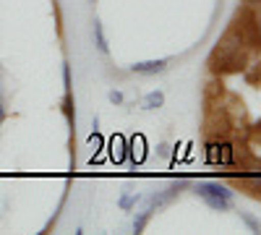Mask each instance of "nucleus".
I'll return each instance as SVG.
<instances>
[{
    "label": "nucleus",
    "mask_w": 261,
    "mask_h": 235,
    "mask_svg": "<svg viewBox=\"0 0 261 235\" xmlns=\"http://www.w3.org/2000/svg\"><path fill=\"white\" fill-rule=\"evenodd\" d=\"M251 47L243 42L241 32H238L235 27H230L222 39L217 42V47L212 50L209 55V71L212 76L217 79H225V76H232V73H243L248 68V63H251Z\"/></svg>",
    "instance_id": "1"
},
{
    "label": "nucleus",
    "mask_w": 261,
    "mask_h": 235,
    "mask_svg": "<svg viewBox=\"0 0 261 235\" xmlns=\"http://www.w3.org/2000/svg\"><path fill=\"white\" fill-rule=\"evenodd\" d=\"M193 194L204 199L206 206H212L214 212H230L235 204V194L232 188H227L225 183H217V180H199L193 183Z\"/></svg>",
    "instance_id": "2"
},
{
    "label": "nucleus",
    "mask_w": 261,
    "mask_h": 235,
    "mask_svg": "<svg viewBox=\"0 0 261 235\" xmlns=\"http://www.w3.org/2000/svg\"><path fill=\"white\" fill-rule=\"evenodd\" d=\"M238 32H241L243 42L251 50H261V11L253 6H243V11L238 13L235 24Z\"/></svg>",
    "instance_id": "3"
},
{
    "label": "nucleus",
    "mask_w": 261,
    "mask_h": 235,
    "mask_svg": "<svg viewBox=\"0 0 261 235\" xmlns=\"http://www.w3.org/2000/svg\"><path fill=\"white\" fill-rule=\"evenodd\" d=\"M170 68V60L167 58H160V60H141V63H134L130 71L139 73V76H157V73H165Z\"/></svg>",
    "instance_id": "4"
},
{
    "label": "nucleus",
    "mask_w": 261,
    "mask_h": 235,
    "mask_svg": "<svg viewBox=\"0 0 261 235\" xmlns=\"http://www.w3.org/2000/svg\"><path fill=\"white\" fill-rule=\"evenodd\" d=\"M162 105H165V92H160V89H154V92H149V94L141 97V108L144 110H160Z\"/></svg>",
    "instance_id": "5"
},
{
    "label": "nucleus",
    "mask_w": 261,
    "mask_h": 235,
    "mask_svg": "<svg viewBox=\"0 0 261 235\" xmlns=\"http://www.w3.org/2000/svg\"><path fill=\"white\" fill-rule=\"evenodd\" d=\"M94 42H97V50L99 53H110V45H107V37H105V29H102V21L94 18Z\"/></svg>",
    "instance_id": "6"
},
{
    "label": "nucleus",
    "mask_w": 261,
    "mask_h": 235,
    "mask_svg": "<svg viewBox=\"0 0 261 235\" xmlns=\"http://www.w3.org/2000/svg\"><path fill=\"white\" fill-rule=\"evenodd\" d=\"M149 220H151V212L149 209H141L139 215L134 217V232H144L146 225H149Z\"/></svg>",
    "instance_id": "7"
},
{
    "label": "nucleus",
    "mask_w": 261,
    "mask_h": 235,
    "mask_svg": "<svg viewBox=\"0 0 261 235\" xmlns=\"http://www.w3.org/2000/svg\"><path fill=\"white\" fill-rule=\"evenodd\" d=\"M139 201H141V196H139V194H123L118 204H120V209H136V204H139Z\"/></svg>",
    "instance_id": "8"
},
{
    "label": "nucleus",
    "mask_w": 261,
    "mask_h": 235,
    "mask_svg": "<svg viewBox=\"0 0 261 235\" xmlns=\"http://www.w3.org/2000/svg\"><path fill=\"white\" fill-rule=\"evenodd\" d=\"M63 113H65V120H68L71 125H73V99H71V94H65L63 97Z\"/></svg>",
    "instance_id": "9"
},
{
    "label": "nucleus",
    "mask_w": 261,
    "mask_h": 235,
    "mask_svg": "<svg viewBox=\"0 0 261 235\" xmlns=\"http://www.w3.org/2000/svg\"><path fill=\"white\" fill-rule=\"evenodd\" d=\"M241 220L248 225V230H251V232H261V222H258L253 215H248V212H241Z\"/></svg>",
    "instance_id": "10"
},
{
    "label": "nucleus",
    "mask_w": 261,
    "mask_h": 235,
    "mask_svg": "<svg viewBox=\"0 0 261 235\" xmlns=\"http://www.w3.org/2000/svg\"><path fill=\"white\" fill-rule=\"evenodd\" d=\"M63 87H65V94H71V63L68 60L63 63Z\"/></svg>",
    "instance_id": "11"
},
{
    "label": "nucleus",
    "mask_w": 261,
    "mask_h": 235,
    "mask_svg": "<svg viewBox=\"0 0 261 235\" xmlns=\"http://www.w3.org/2000/svg\"><path fill=\"white\" fill-rule=\"evenodd\" d=\"M107 99H110L113 105H123V92H118V89H110V92H107Z\"/></svg>",
    "instance_id": "12"
},
{
    "label": "nucleus",
    "mask_w": 261,
    "mask_h": 235,
    "mask_svg": "<svg viewBox=\"0 0 261 235\" xmlns=\"http://www.w3.org/2000/svg\"><path fill=\"white\" fill-rule=\"evenodd\" d=\"M157 157H162V160L170 157V146H167V144H160V146H157Z\"/></svg>",
    "instance_id": "13"
},
{
    "label": "nucleus",
    "mask_w": 261,
    "mask_h": 235,
    "mask_svg": "<svg viewBox=\"0 0 261 235\" xmlns=\"http://www.w3.org/2000/svg\"><path fill=\"white\" fill-rule=\"evenodd\" d=\"M243 6H253V8H261V0H243Z\"/></svg>",
    "instance_id": "14"
},
{
    "label": "nucleus",
    "mask_w": 261,
    "mask_h": 235,
    "mask_svg": "<svg viewBox=\"0 0 261 235\" xmlns=\"http://www.w3.org/2000/svg\"><path fill=\"white\" fill-rule=\"evenodd\" d=\"M251 136H256V139H261V123L253 128V131H251Z\"/></svg>",
    "instance_id": "15"
},
{
    "label": "nucleus",
    "mask_w": 261,
    "mask_h": 235,
    "mask_svg": "<svg viewBox=\"0 0 261 235\" xmlns=\"http://www.w3.org/2000/svg\"><path fill=\"white\" fill-rule=\"evenodd\" d=\"M3 120H6V108L0 105V123H3Z\"/></svg>",
    "instance_id": "16"
},
{
    "label": "nucleus",
    "mask_w": 261,
    "mask_h": 235,
    "mask_svg": "<svg viewBox=\"0 0 261 235\" xmlns=\"http://www.w3.org/2000/svg\"><path fill=\"white\" fill-rule=\"evenodd\" d=\"M89 3H97V0H89Z\"/></svg>",
    "instance_id": "17"
}]
</instances>
